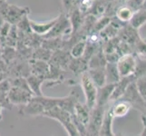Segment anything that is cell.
Returning <instances> with one entry per match:
<instances>
[{
	"label": "cell",
	"mask_w": 146,
	"mask_h": 136,
	"mask_svg": "<svg viewBox=\"0 0 146 136\" xmlns=\"http://www.w3.org/2000/svg\"><path fill=\"white\" fill-rule=\"evenodd\" d=\"M107 6H108V2L106 0H94L92 7L90 9L88 15H91V16L96 18L102 17L105 15Z\"/></svg>",
	"instance_id": "484cf974"
},
{
	"label": "cell",
	"mask_w": 146,
	"mask_h": 136,
	"mask_svg": "<svg viewBox=\"0 0 146 136\" xmlns=\"http://www.w3.org/2000/svg\"><path fill=\"white\" fill-rule=\"evenodd\" d=\"M35 95L27 90H23L17 87L11 86L8 92V99L9 102L13 105H17V106H22V105L27 104L29 103L31 99Z\"/></svg>",
	"instance_id": "9c48e42d"
},
{
	"label": "cell",
	"mask_w": 146,
	"mask_h": 136,
	"mask_svg": "<svg viewBox=\"0 0 146 136\" xmlns=\"http://www.w3.org/2000/svg\"><path fill=\"white\" fill-rule=\"evenodd\" d=\"M141 120H142L143 124L146 125V115H141Z\"/></svg>",
	"instance_id": "ee69618b"
},
{
	"label": "cell",
	"mask_w": 146,
	"mask_h": 136,
	"mask_svg": "<svg viewBox=\"0 0 146 136\" xmlns=\"http://www.w3.org/2000/svg\"><path fill=\"white\" fill-rule=\"evenodd\" d=\"M93 1H94V0H93Z\"/></svg>",
	"instance_id": "816d5d0a"
},
{
	"label": "cell",
	"mask_w": 146,
	"mask_h": 136,
	"mask_svg": "<svg viewBox=\"0 0 146 136\" xmlns=\"http://www.w3.org/2000/svg\"><path fill=\"white\" fill-rule=\"evenodd\" d=\"M72 34V27L69 17L64 12L57 17V21L48 34L43 36L44 38H55V37H67Z\"/></svg>",
	"instance_id": "277c9868"
},
{
	"label": "cell",
	"mask_w": 146,
	"mask_h": 136,
	"mask_svg": "<svg viewBox=\"0 0 146 136\" xmlns=\"http://www.w3.org/2000/svg\"><path fill=\"white\" fill-rule=\"evenodd\" d=\"M114 84H105L104 86L98 88L96 106H98V107H107V104L111 101V97H112V94L113 92Z\"/></svg>",
	"instance_id": "e0dca14e"
},
{
	"label": "cell",
	"mask_w": 146,
	"mask_h": 136,
	"mask_svg": "<svg viewBox=\"0 0 146 136\" xmlns=\"http://www.w3.org/2000/svg\"><path fill=\"white\" fill-rule=\"evenodd\" d=\"M64 37H55V38H44L42 46L48 49L52 52L63 49L64 47Z\"/></svg>",
	"instance_id": "f1b7e54d"
},
{
	"label": "cell",
	"mask_w": 146,
	"mask_h": 136,
	"mask_svg": "<svg viewBox=\"0 0 146 136\" xmlns=\"http://www.w3.org/2000/svg\"><path fill=\"white\" fill-rule=\"evenodd\" d=\"M27 79L29 87L35 96H43V95H44L42 91V86L46 84V80L34 74H30Z\"/></svg>",
	"instance_id": "7402d4cb"
},
{
	"label": "cell",
	"mask_w": 146,
	"mask_h": 136,
	"mask_svg": "<svg viewBox=\"0 0 146 136\" xmlns=\"http://www.w3.org/2000/svg\"><path fill=\"white\" fill-rule=\"evenodd\" d=\"M79 94L76 91H71L68 95L64 97H58V106L70 113H74L75 105L79 103Z\"/></svg>",
	"instance_id": "5bb4252c"
},
{
	"label": "cell",
	"mask_w": 146,
	"mask_h": 136,
	"mask_svg": "<svg viewBox=\"0 0 146 136\" xmlns=\"http://www.w3.org/2000/svg\"><path fill=\"white\" fill-rule=\"evenodd\" d=\"M80 85H81V88L84 95V103L90 109L93 110L96 106L98 87L92 81V79L90 78L87 72L84 73L80 76Z\"/></svg>",
	"instance_id": "3957f363"
},
{
	"label": "cell",
	"mask_w": 146,
	"mask_h": 136,
	"mask_svg": "<svg viewBox=\"0 0 146 136\" xmlns=\"http://www.w3.org/2000/svg\"><path fill=\"white\" fill-rule=\"evenodd\" d=\"M105 74H106V84H116L121 79L116 63H107L105 66Z\"/></svg>",
	"instance_id": "4316f807"
},
{
	"label": "cell",
	"mask_w": 146,
	"mask_h": 136,
	"mask_svg": "<svg viewBox=\"0 0 146 136\" xmlns=\"http://www.w3.org/2000/svg\"><path fill=\"white\" fill-rule=\"evenodd\" d=\"M143 1L144 0H127L125 5H126L127 7H129L135 13L142 9Z\"/></svg>",
	"instance_id": "60d3db41"
},
{
	"label": "cell",
	"mask_w": 146,
	"mask_h": 136,
	"mask_svg": "<svg viewBox=\"0 0 146 136\" xmlns=\"http://www.w3.org/2000/svg\"><path fill=\"white\" fill-rule=\"evenodd\" d=\"M88 61L84 57L81 58H72L68 65V71L71 72L74 76L81 75L88 71Z\"/></svg>",
	"instance_id": "ac0fdd59"
},
{
	"label": "cell",
	"mask_w": 146,
	"mask_h": 136,
	"mask_svg": "<svg viewBox=\"0 0 146 136\" xmlns=\"http://www.w3.org/2000/svg\"><path fill=\"white\" fill-rule=\"evenodd\" d=\"M2 50H3V47H2V45H1V44H0V55H1V53H2Z\"/></svg>",
	"instance_id": "681fc988"
},
{
	"label": "cell",
	"mask_w": 146,
	"mask_h": 136,
	"mask_svg": "<svg viewBox=\"0 0 146 136\" xmlns=\"http://www.w3.org/2000/svg\"><path fill=\"white\" fill-rule=\"evenodd\" d=\"M121 78L134 75L137 66V57L134 54L122 55L116 63Z\"/></svg>",
	"instance_id": "5b68a950"
},
{
	"label": "cell",
	"mask_w": 146,
	"mask_h": 136,
	"mask_svg": "<svg viewBox=\"0 0 146 136\" xmlns=\"http://www.w3.org/2000/svg\"><path fill=\"white\" fill-rule=\"evenodd\" d=\"M133 54L138 59L146 60V38H142L133 46Z\"/></svg>",
	"instance_id": "836d02e7"
},
{
	"label": "cell",
	"mask_w": 146,
	"mask_h": 136,
	"mask_svg": "<svg viewBox=\"0 0 146 136\" xmlns=\"http://www.w3.org/2000/svg\"><path fill=\"white\" fill-rule=\"evenodd\" d=\"M8 79V75L7 74H0V83H2L5 80Z\"/></svg>",
	"instance_id": "7bdbcfd3"
},
{
	"label": "cell",
	"mask_w": 146,
	"mask_h": 136,
	"mask_svg": "<svg viewBox=\"0 0 146 136\" xmlns=\"http://www.w3.org/2000/svg\"><path fill=\"white\" fill-rule=\"evenodd\" d=\"M130 24L137 30H139L141 27H143L146 24V10L141 9L139 11L135 12Z\"/></svg>",
	"instance_id": "4dcf8cb0"
},
{
	"label": "cell",
	"mask_w": 146,
	"mask_h": 136,
	"mask_svg": "<svg viewBox=\"0 0 146 136\" xmlns=\"http://www.w3.org/2000/svg\"><path fill=\"white\" fill-rule=\"evenodd\" d=\"M2 109H3V107L0 105V120L2 119Z\"/></svg>",
	"instance_id": "bcb514c9"
},
{
	"label": "cell",
	"mask_w": 146,
	"mask_h": 136,
	"mask_svg": "<svg viewBox=\"0 0 146 136\" xmlns=\"http://www.w3.org/2000/svg\"><path fill=\"white\" fill-rule=\"evenodd\" d=\"M4 22H5V21L3 20V18H2V17H0V28H1V27H2V25H3Z\"/></svg>",
	"instance_id": "7dc6e473"
},
{
	"label": "cell",
	"mask_w": 146,
	"mask_h": 136,
	"mask_svg": "<svg viewBox=\"0 0 146 136\" xmlns=\"http://www.w3.org/2000/svg\"><path fill=\"white\" fill-rule=\"evenodd\" d=\"M122 99L128 101V102L132 104L133 109L137 110L138 112L141 113V114H143L144 113L145 100L142 97V95L140 94L139 91L137 89V86H136V84H135V81L129 85V87L127 88L126 92L123 94Z\"/></svg>",
	"instance_id": "ba28073f"
},
{
	"label": "cell",
	"mask_w": 146,
	"mask_h": 136,
	"mask_svg": "<svg viewBox=\"0 0 146 136\" xmlns=\"http://www.w3.org/2000/svg\"><path fill=\"white\" fill-rule=\"evenodd\" d=\"M134 76L138 78H146V60L137 58V66L135 70Z\"/></svg>",
	"instance_id": "8d00e7d4"
},
{
	"label": "cell",
	"mask_w": 146,
	"mask_h": 136,
	"mask_svg": "<svg viewBox=\"0 0 146 136\" xmlns=\"http://www.w3.org/2000/svg\"><path fill=\"white\" fill-rule=\"evenodd\" d=\"M72 58L73 57L69 51L60 49L55 52H53L49 64L62 70H64V71H68V65L71 62Z\"/></svg>",
	"instance_id": "7c38bea8"
},
{
	"label": "cell",
	"mask_w": 146,
	"mask_h": 136,
	"mask_svg": "<svg viewBox=\"0 0 146 136\" xmlns=\"http://www.w3.org/2000/svg\"><path fill=\"white\" fill-rule=\"evenodd\" d=\"M43 116L58 122L65 130L68 136H82L74 123L73 114L66 112V111L59 107H54L44 113Z\"/></svg>",
	"instance_id": "6da1fadb"
},
{
	"label": "cell",
	"mask_w": 146,
	"mask_h": 136,
	"mask_svg": "<svg viewBox=\"0 0 146 136\" xmlns=\"http://www.w3.org/2000/svg\"><path fill=\"white\" fill-rule=\"evenodd\" d=\"M90 78L98 88L104 86L106 84V74H105V67L100 68H90L87 71Z\"/></svg>",
	"instance_id": "44dd1931"
},
{
	"label": "cell",
	"mask_w": 146,
	"mask_h": 136,
	"mask_svg": "<svg viewBox=\"0 0 146 136\" xmlns=\"http://www.w3.org/2000/svg\"><path fill=\"white\" fill-rule=\"evenodd\" d=\"M53 52L48 49L44 48L43 46H40L33 51L32 59L34 60H39V61H44V62H50L52 57Z\"/></svg>",
	"instance_id": "f546056e"
},
{
	"label": "cell",
	"mask_w": 146,
	"mask_h": 136,
	"mask_svg": "<svg viewBox=\"0 0 146 136\" xmlns=\"http://www.w3.org/2000/svg\"><path fill=\"white\" fill-rule=\"evenodd\" d=\"M9 81H10V84H11V86L17 87L20 89H23V90H27V91H29V92L32 93L31 89L29 87V84H28L27 78H24V77L13 78V79H9Z\"/></svg>",
	"instance_id": "d590c367"
},
{
	"label": "cell",
	"mask_w": 146,
	"mask_h": 136,
	"mask_svg": "<svg viewBox=\"0 0 146 136\" xmlns=\"http://www.w3.org/2000/svg\"><path fill=\"white\" fill-rule=\"evenodd\" d=\"M117 37L120 39V41L131 44L133 46H134L136 43L141 39L139 30L134 28L130 23L126 24L120 30Z\"/></svg>",
	"instance_id": "8fae6325"
},
{
	"label": "cell",
	"mask_w": 146,
	"mask_h": 136,
	"mask_svg": "<svg viewBox=\"0 0 146 136\" xmlns=\"http://www.w3.org/2000/svg\"><path fill=\"white\" fill-rule=\"evenodd\" d=\"M19 113L25 115V116H43L46 113L42 103L37 101L36 97H33L29 103L22 105L19 107Z\"/></svg>",
	"instance_id": "30bf717a"
},
{
	"label": "cell",
	"mask_w": 146,
	"mask_h": 136,
	"mask_svg": "<svg viewBox=\"0 0 146 136\" xmlns=\"http://www.w3.org/2000/svg\"><path fill=\"white\" fill-rule=\"evenodd\" d=\"M137 89L142 97L146 100V78H138L135 81Z\"/></svg>",
	"instance_id": "ab89813d"
},
{
	"label": "cell",
	"mask_w": 146,
	"mask_h": 136,
	"mask_svg": "<svg viewBox=\"0 0 146 136\" xmlns=\"http://www.w3.org/2000/svg\"><path fill=\"white\" fill-rule=\"evenodd\" d=\"M4 2H7V0H0V4L4 3Z\"/></svg>",
	"instance_id": "f907efd6"
},
{
	"label": "cell",
	"mask_w": 146,
	"mask_h": 136,
	"mask_svg": "<svg viewBox=\"0 0 146 136\" xmlns=\"http://www.w3.org/2000/svg\"><path fill=\"white\" fill-rule=\"evenodd\" d=\"M134 81H136V78H135L134 75L121 78L119 81L114 84L113 92L112 94V97H111V102H115V101L122 99L123 94L126 92L127 88L129 87V85L132 83H133Z\"/></svg>",
	"instance_id": "4fadbf2b"
},
{
	"label": "cell",
	"mask_w": 146,
	"mask_h": 136,
	"mask_svg": "<svg viewBox=\"0 0 146 136\" xmlns=\"http://www.w3.org/2000/svg\"><path fill=\"white\" fill-rule=\"evenodd\" d=\"M29 63H30V68H31V74L42 77L46 81L50 73V68H51L49 62L31 59Z\"/></svg>",
	"instance_id": "2e32d148"
},
{
	"label": "cell",
	"mask_w": 146,
	"mask_h": 136,
	"mask_svg": "<svg viewBox=\"0 0 146 136\" xmlns=\"http://www.w3.org/2000/svg\"><path fill=\"white\" fill-rule=\"evenodd\" d=\"M132 109H133L132 104L128 101H125L123 99L115 101V102H113L112 107H110L111 113H112L114 119L127 116Z\"/></svg>",
	"instance_id": "9a60e30c"
},
{
	"label": "cell",
	"mask_w": 146,
	"mask_h": 136,
	"mask_svg": "<svg viewBox=\"0 0 146 136\" xmlns=\"http://www.w3.org/2000/svg\"><path fill=\"white\" fill-rule=\"evenodd\" d=\"M30 74H31V68H30L29 61L17 57L11 64H8V79L18 77L27 78Z\"/></svg>",
	"instance_id": "52a82bcc"
},
{
	"label": "cell",
	"mask_w": 146,
	"mask_h": 136,
	"mask_svg": "<svg viewBox=\"0 0 146 136\" xmlns=\"http://www.w3.org/2000/svg\"><path fill=\"white\" fill-rule=\"evenodd\" d=\"M107 60L105 54L103 50V46L97 53H95L92 58L88 61V69L90 68H100V67H105L107 64Z\"/></svg>",
	"instance_id": "d4e9b609"
},
{
	"label": "cell",
	"mask_w": 146,
	"mask_h": 136,
	"mask_svg": "<svg viewBox=\"0 0 146 136\" xmlns=\"http://www.w3.org/2000/svg\"><path fill=\"white\" fill-rule=\"evenodd\" d=\"M142 9H143V10H146V0H144V1H143V4Z\"/></svg>",
	"instance_id": "f6af8a7d"
},
{
	"label": "cell",
	"mask_w": 146,
	"mask_h": 136,
	"mask_svg": "<svg viewBox=\"0 0 146 136\" xmlns=\"http://www.w3.org/2000/svg\"><path fill=\"white\" fill-rule=\"evenodd\" d=\"M11 88V84H10L9 79H7L0 83V105L3 108L11 110L13 105L9 102L8 99V92Z\"/></svg>",
	"instance_id": "cb8c5ba5"
},
{
	"label": "cell",
	"mask_w": 146,
	"mask_h": 136,
	"mask_svg": "<svg viewBox=\"0 0 146 136\" xmlns=\"http://www.w3.org/2000/svg\"><path fill=\"white\" fill-rule=\"evenodd\" d=\"M29 13L30 9L28 7H17L16 5H10L7 2L0 4V17L11 26H17L22 19L28 16Z\"/></svg>",
	"instance_id": "7a4b0ae2"
},
{
	"label": "cell",
	"mask_w": 146,
	"mask_h": 136,
	"mask_svg": "<svg viewBox=\"0 0 146 136\" xmlns=\"http://www.w3.org/2000/svg\"><path fill=\"white\" fill-rule=\"evenodd\" d=\"M56 21H57V17L50 20V21H48L46 23H36L35 21H32V20H30V25H31L32 32L38 34V36H44L46 34H48L50 31H51V29L54 27Z\"/></svg>",
	"instance_id": "ffe728a7"
},
{
	"label": "cell",
	"mask_w": 146,
	"mask_h": 136,
	"mask_svg": "<svg viewBox=\"0 0 146 136\" xmlns=\"http://www.w3.org/2000/svg\"><path fill=\"white\" fill-rule=\"evenodd\" d=\"M85 48H86V39L80 40L79 42L73 45V47L70 50V54L73 58H81L84 56Z\"/></svg>",
	"instance_id": "1f68e13d"
},
{
	"label": "cell",
	"mask_w": 146,
	"mask_h": 136,
	"mask_svg": "<svg viewBox=\"0 0 146 136\" xmlns=\"http://www.w3.org/2000/svg\"><path fill=\"white\" fill-rule=\"evenodd\" d=\"M68 17L70 20V23H71V27H72V34L78 32L80 28L83 26L85 16L77 7L68 15Z\"/></svg>",
	"instance_id": "603a6c76"
},
{
	"label": "cell",
	"mask_w": 146,
	"mask_h": 136,
	"mask_svg": "<svg viewBox=\"0 0 146 136\" xmlns=\"http://www.w3.org/2000/svg\"><path fill=\"white\" fill-rule=\"evenodd\" d=\"M107 107H94L91 111V116L87 125L85 136H99V132L102 126L105 110Z\"/></svg>",
	"instance_id": "8992f818"
},
{
	"label": "cell",
	"mask_w": 146,
	"mask_h": 136,
	"mask_svg": "<svg viewBox=\"0 0 146 136\" xmlns=\"http://www.w3.org/2000/svg\"><path fill=\"white\" fill-rule=\"evenodd\" d=\"M113 120L114 118L112 115V113H111L110 107H107L106 110H105L103 123L99 132V136H114L115 135L113 130Z\"/></svg>",
	"instance_id": "d6986e66"
},
{
	"label": "cell",
	"mask_w": 146,
	"mask_h": 136,
	"mask_svg": "<svg viewBox=\"0 0 146 136\" xmlns=\"http://www.w3.org/2000/svg\"><path fill=\"white\" fill-rule=\"evenodd\" d=\"M8 72V64L0 58V74H7Z\"/></svg>",
	"instance_id": "b9f144b4"
},
{
	"label": "cell",
	"mask_w": 146,
	"mask_h": 136,
	"mask_svg": "<svg viewBox=\"0 0 146 136\" xmlns=\"http://www.w3.org/2000/svg\"><path fill=\"white\" fill-rule=\"evenodd\" d=\"M1 58L7 64H11L14 61V60H16L17 58V48L10 47V46H5V47H3L2 53H1Z\"/></svg>",
	"instance_id": "d6a6232c"
},
{
	"label": "cell",
	"mask_w": 146,
	"mask_h": 136,
	"mask_svg": "<svg viewBox=\"0 0 146 136\" xmlns=\"http://www.w3.org/2000/svg\"><path fill=\"white\" fill-rule=\"evenodd\" d=\"M17 27L18 28V31L23 33V34L32 33L31 25H30V19H28L27 17H26L24 19H22L21 21L17 25Z\"/></svg>",
	"instance_id": "74e56055"
},
{
	"label": "cell",
	"mask_w": 146,
	"mask_h": 136,
	"mask_svg": "<svg viewBox=\"0 0 146 136\" xmlns=\"http://www.w3.org/2000/svg\"><path fill=\"white\" fill-rule=\"evenodd\" d=\"M114 136H126V135H124V134L121 133H115V135H114Z\"/></svg>",
	"instance_id": "c3c4849f"
},
{
	"label": "cell",
	"mask_w": 146,
	"mask_h": 136,
	"mask_svg": "<svg viewBox=\"0 0 146 136\" xmlns=\"http://www.w3.org/2000/svg\"><path fill=\"white\" fill-rule=\"evenodd\" d=\"M112 18L113 17H106V16H104V17H100V18H97L96 22H95L93 32L94 33H100L103 29H104L111 23V21H112Z\"/></svg>",
	"instance_id": "e575fe53"
},
{
	"label": "cell",
	"mask_w": 146,
	"mask_h": 136,
	"mask_svg": "<svg viewBox=\"0 0 146 136\" xmlns=\"http://www.w3.org/2000/svg\"><path fill=\"white\" fill-rule=\"evenodd\" d=\"M133 15L134 12L132 9L126 5H123L118 7L116 14H115V17L123 24H129L133 17Z\"/></svg>",
	"instance_id": "83f0119b"
},
{
	"label": "cell",
	"mask_w": 146,
	"mask_h": 136,
	"mask_svg": "<svg viewBox=\"0 0 146 136\" xmlns=\"http://www.w3.org/2000/svg\"><path fill=\"white\" fill-rule=\"evenodd\" d=\"M62 4L64 8V13L66 14L67 16L72 11H74L75 8L78 7L76 0H62Z\"/></svg>",
	"instance_id": "f35d334b"
}]
</instances>
